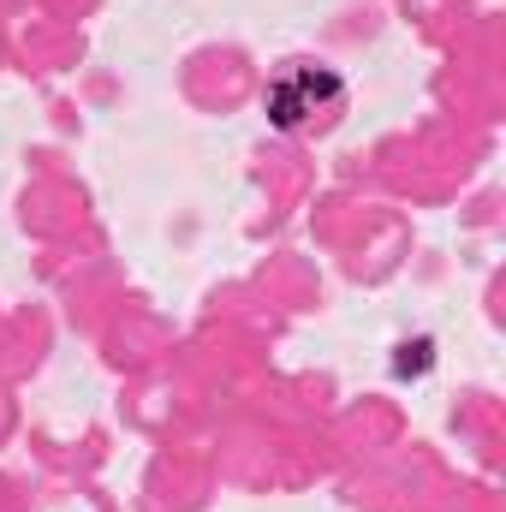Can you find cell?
I'll return each instance as SVG.
<instances>
[{"mask_svg":"<svg viewBox=\"0 0 506 512\" xmlns=\"http://www.w3.org/2000/svg\"><path fill=\"white\" fill-rule=\"evenodd\" d=\"M334 96H340V78H328V72H298V78H286V84L268 90V114H274V126H298L316 102H334Z\"/></svg>","mask_w":506,"mask_h":512,"instance_id":"1","label":"cell"}]
</instances>
